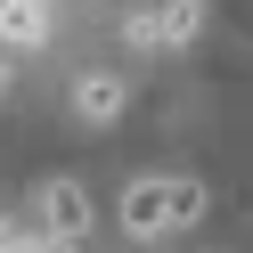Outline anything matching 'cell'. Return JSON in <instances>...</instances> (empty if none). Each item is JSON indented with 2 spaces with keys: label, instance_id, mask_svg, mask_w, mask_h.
Wrapping results in <instances>:
<instances>
[{
  "label": "cell",
  "instance_id": "obj_1",
  "mask_svg": "<svg viewBox=\"0 0 253 253\" xmlns=\"http://www.w3.org/2000/svg\"><path fill=\"white\" fill-rule=\"evenodd\" d=\"M204 180H188V171H147V180L123 188V237H139V245H164V237L196 229L204 220Z\"/></svg>",
  "mask_w": 253,
  "mask_h": 253
},
{
  "label": "cell",
  "instance_id": "obj_2",
  "mask_svg": "<svg viewBox=\"0 0 253 253\" xmlns=\"http://www.w3.org/2000/svg\"><path fill=\"white\" fill-rule=\"evenodd\" d=\"M25 229H33V237H57V245H82V229H90V188H82V180H41Z\"/></svg>",
  "mask_w": 253,
  "mask_h": 253
},
{
  "label": "cell",
  "instance_id": "obj_3",
  "mask_svg": "<svg viewBox=\"0 0 253 253\" xmlns=\"http://www.w3.org/2000/svg\"><path fill=\"white\" fill-rule=\"evenodd\" d=\"M74 115H82V123H98V131H106V123H123V115H131V90H123V74H82V82H74Z\"/></svg>",
  "mask_w": 253,
  "mask_h": 253
},
{
  "label": "cell",
  "instance_id": "obj_4",
  "mask_svg": "<svg viewBox=\"0 0 253 253\" xmlns=\"http://www.w3.org/2000/svg\"><path fill=\"white\" fill-rule=\"evenodd\" d=\"M41 41H49V8H41V0H0V49L25 57V49H41Z\"/></svg>",
  "mask_w": 253,
  "mask_h": 253
},
{
  "label": "cell",
  "instance_id": "obj_5",
  "mask_svg": "<svg viewBox=\"0 0 253 253\" xmlns=\"http://www.w3.org/2000/svg\"><path fill=\"white\" fill-rule=\"evenodd\" d=\"M155 41L164 49H196L204 41V0H164L155 8Z\"/></svg>",
  "mask_w": 253,
  "mask_h": 253
},
{
  "label": "cell",
  "instance_id": "obj_6",
  "mask_svg": "<svg viewBox=\"0 0 253 253\" xmlns=\"http://www.w3.org/2000/svg\"><path fill=\"white\" fill-rule=\"evenodd\" d=\"M115 33L131 41V49H164V41H155V8H131V17H123Z\"/></svg>",
  "mask_w": 253,
  "mask_h": 253
},
{
  "label": "cell",
  "instance_id": "obj_7",
  "mask_svg": "<svg viewBox=\"0 0 253 253\" xmlns=\"http://www.w3.org/2000/svg\"><path fill=\"white\" fill-rule=\"evenodd\" d=\"M8 82H17V57L0 49V106H8Z\"/></svg>",
  "mask_w": 253,
  "mask_h": 253
},
{
  "label": "cell",
  "instance_id": "obj_8",
  "mask_svg": "<svg viewBox=\"0 0 253 253\" xmlns=\"http://www.w3.org/2000/svg\"><path fill=\"white\" fill-rule=\"evenodd\" d=\"M33 253H82V245H57V237H33Z\"/></svg>",
  "mask_w": 253,
  "mask_h": 253
}]
</instances>
